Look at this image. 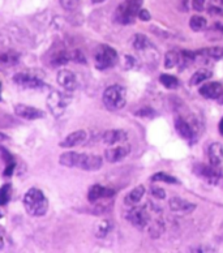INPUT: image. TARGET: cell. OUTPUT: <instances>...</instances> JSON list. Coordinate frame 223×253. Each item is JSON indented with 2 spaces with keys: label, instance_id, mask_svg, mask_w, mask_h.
Returning <instances> with one entry per match:
<instances>
[{
  "label": "cell",
  "instance_id": "74e56055",
  "mask_svg": "<svg viewBox=\"0 0 223 253\" xmlns=\"http://www.w3.org/2000/svg\"><path fill=\"white\" fill-rule=\"evenodd\" d=\"M1 159H3V162L5 163V165L15 162V158H13V156H12L11 153L8 152L7 149L4 148V146H1Z\"/></svg>",
  "mask_w": 223,
  "mask_h": 253
},
{
  "label": "cell",
  "instance_id": "6da1fadb",
  "mask_svg": "<svg viewBox=\"0 0 223 253\" xmlns=\"http://www.w3.org/2000/svg\"><path fill=\"white\" fill-rule=\"evenodd\" d=\"M24 208L32 217H42L48 210V201L41 189L30 188L24 196Z\"/></svg>",
  "mask_w": 223,
  "mask_h": 253
},
{
  "label": "cell",
  "instance_id": "277c9868",
  "mask_svg": "<svg viewBox=\"0 0 223 253\" xmlns=\"http://www.w3.org/2000/svg\"><path fill=\"white\" fill-rule=\"evenodd\" d=\"M118 62V52L107 44H101L94 51V65L98 71H107Z\"/></svg>",
  "mask_w": 223,
  "mask_h": 253
},
{
  "label": "cell",
  "instance_id": "d6986e66",
  "mask_svg": "<svg viewBox=\"0 0 223 253\" xmlns=\"http://www.w3.org/2000/svg\"><path fill=\"white\" fill-rule=\"evenodd\" d=\"M145 195V187L144 185H137L136 188H134L128 195L124 197V204L127 206H136L137 204L140 203L142 197Z\"/></svg>",
  "mask_w": 223,
  "mask_h": 253
},
{
  "label": "cell",
  "instance_id": "60d3db41",
  "mask_svg": "<svg viewBox=\"0 0 223 253\" xmlns=\"http://www.w3.org/2000/svg\"><path fill=\"white\" fill-rule=\"evenodd\" d=\"M138 18H140L141 21H150V12H149L148 9H140V12H138Z\"/></svg>",
  "mask_w": 223,
  "mask_h": 253
},
{
  "label": "cell",
  "instance_id": "d4e9b609",
  "mask_svg": "<svg viewBox=\"0 0 223 253\" xmlns=\"http://www.w3.org/2000/svg\"><path fill=\"white\" fill-rule=\"evenodd\" d=\"M71 60V54H68L67 51L60 50L56 51L54 55H52V58H51V65L52 67H61V65L68 64V62Z\"/></svg>",
  "mask_w": 223,
  "mask_h": 253
},
{
  "label": "cell",
  "instance_id": "8fae6325",
  "mask_svg": "<svg viewBox=\"0 0 223 253\" xmlns=\"http://www.w3.org/2000/svg\"><path fill=\"white\" fill-rule=\"evenodd\" d=\"M56 81L64 90L67 91H75L79 87V80L76 75L68 69H61L58 72Z\"/></svg>",
  "mask_w": 223,
  "mask_h": 253
},
{
  "label": "cell",
  "instance_id": "83f0119b",
  "mask_svg": "<svg viewBox=\"0 0 223 253\" xmlns=\"http://www.w3.org/2000/svg\"><path fill=\"white\" fill-rule=\"evenodd\" d=\"M159 83L162 84L166 89H170V90H175V89L179 87V80L173 76V75H167V73L159 76Z\"/></svg>",
  "mask_w": 223,
  "mask_h": 253
},
{
  "label": "cell",
  "instance_id": "30bf717a",
  "mask_svg": "<svg viewBox=\"0 0 223 253\" xmlns=\"http://www.w3.org/2000/svg\"><path fill=\"white\" fill-rule=\"evenodd\" d=\"M130 145H119V146H111L104 150V159L108 163H118L130 156Z\"/></svg>",
  "mask_w": 223,
  "mask_h": 253
},
{
  "label": "cell",
  "instance_id": "d590c367",
  "mask_svg": "<svg viewBox=\"0 0 223 253\" xmlns=\"http://www.w3.org/2000/svg\"><path fill=\"white\" fill-rule=\"evenodd\" d=\"M71 60H73L75 63H79V64H85L87 63V58L81 50H73L71 52Z\"/></svg>",
  "mask_w": 223,
  "mask_h": 253
},
{
  "label": "cell",
  "instance_id": "8d00e7d4",
  "mask_svg": "<svg viewBox=\"0 0 223 253\" xmlns=\"http://www.w3.org/2000/svg\"><path fill=\"white\" fill-rule=\"evenodd\" d=\"M150 193L153 197L158 200H165L166 199V192L165 189L159 188V187H151L150 188Z\"/></svg>",
  "mask_w": 223,
  "mask_h": 253
},
{
  "label": "cell",
  "instance_id": "ac0fdd59",
  "mask_svg": "<svg viewBox=\"0 0 223 253\" xmlns=\"http://www.w3.org/2000/svg\"><path fill=\"white\" fill-rule=\"evenodd\" d=\"M127 138H128V134L126 130L122 129H110L102 134V141L106 145L122 144V142L127 141Z\"/></svg>",
  "mask_w": 223,
  "mask_h": 253
},
{
  "label": "cell",
  "instance_id": "f6af8a7d",
  "mask_svg": "<svg viewBox=\"0 0 223 253\" xmlns=\"http://www.w3.org/2000/svg\"><path fill=\"white\" fill-rule=\"evenodd\" d=\"M216 29L220 33H223V24H216Z\"/></svg>",
  "mask_w": 223,
  "mask_h": 253
},
{
  "label": "cell",
  "instance_id": "8992f818",
  "mask_svg": "<svg viewBox=\"0 0 223 253\" xmlns=\"http://www.w3.org/2000/svg\"><path fill=\"white\" fill-rule=\"evenodd\" d=\"M71 102V97L63 94L58 90H52L47 97V107L55 118H60L64 115L65 109Z\"/></svg>",
  "mask_w": 223,
  "mask_h": 253
},
{
  "label": "cell",
  "instance_id": "603a6c76",
  "mask_svg": "<svg viewBox=\"0 0 223 253\" xmlns=\"http://www.w3.org/2000/svg\"><path fill=\"white\" fill-rule=\"evenodd\" d=\"M197 54L196 51H189V50H183L180 51V62H179V69L183 71L191 64H193L194 60L197 59Z\"/></svg>",
  "mask_w": 223,
  "mask_h": 253
},
{
  "label": "cell",
  "instance_id": "d6a6232c",
  "mask_svg": "<svg viewBox=\"0 0 223 253\" xmlns=\"http://www.w3.org/2000/svg\"><path fill=\"white\" fill-rule=\"evenodd\" d=\"M12 197V185L11 184H4L0 189V205L5 206Z\"/></svg>",
  "mask_w": 223,
  "mask_h": 253
},
{
  "label": "cell",
  "instance_id": "ba28073f",
  "mask_svg": "<svg viewBox=\"0 0 223 253\" xmlns=\"http://www.w3.org/2000/svg\"><path fill=\"white\" fill-rule=\"evenodd\" d=\"M114 196H115V191L112 188L103 187L101 184H94L88 191V201L94 205V204L101 203L103 200L112 199Z\"/></svg>",
  "mask_w": 223,
  "mask_h": 253
},
{
  "label": "cell",
  "instance_id": "484cf974",
  "mask_svg": "<svg viewBox=\"0 0 223 253\" xmlns=\"http://www.w3.org/2000/svg\"><path fill=\"white\" fill-rule=\"evenodd\" d=\"M212 76L213 73L210 72L209 69H198L197 72H194L193 76L189 80V85H191V86H197V85H200L201 83L209 80Z\"/></svg>",
  "mask_w": 223,
  "mask_h": 253
},
{
  "label": "cell",
  "instance_id": "836d02e7",
  "mask_svg": "<svg viewBox=\"0 0 223 253\" xmlns=\"http://www.w3.org/2000/svg\"><path fill=\"white\" fill-rule=\"evenodd\" d=\"M134 116H138V118H144V119H151L155 116V111L150 107H142V109H138L134 111Z\"/></svg>",
  "mask_w": 223,
  "mask_h": 253
},
{
  "label": "cell",
  "instance_id": "7a4b0ae2",
  "mask_svg": "<svg viewBox=\"0 0 223 253\" xmlns=\"http://www.w3.org/2000/svg\"><path fill=\"white\" fill-rule=\"evenodd\" d=\"M142 0H126L116 8L114 20L122 25H132L136 21V16L141 9Z\"/></svg>",
  "mask_w": 223,
  "mask_h": 253
},
{
  "label": "cell",
  "instance_id": "bcb514c9",
  "mask_svg": "<svg viewBox=\"0 0 223 253\" xmlns=\"http://www.w3.org/2000/svg\"><path fill=\"white\" fill-rule=\"evenodd\" d=\"M218 103H220V105H223V93H222V95L220 97V99H218Z\"/></svg>",
  "mask_w": 223,
  "mask_h": 253
},
{
  "label": "cell",
  "instance_id": "2e32d148",
  "mask_svg": "<svg viewBox=\"0 0 223 253\" xmlns=\"http://www.w3.org/2000/svg\"><path fill=\"white\" fill-rule=\"evenodd\" d=\"M87 137L88 134L85 130H75L72 133H69L64 140H61V141L59 142V146L65 149L80 146V145L87 141Z\"/></svg>",
  "mask_w": 223,
  "mask_h": 253
},
{
  "label": "cell",
  "instance_id": "f1b7e54d",
  "mask_svg": "<svg viewBox=\"0 0 223 253\" xmlns=\"http://www.w3.org/2000/svg\"><path fill=\"white\" fill-rule=\"evenodd\" d=\"M189 26L193 32H202V30L206 29L208 26V21H206L205 17L202 16H192L191 20H189Z\"/></svg>",
  "mask_w": 223,
  "mask_h": 253
},
{
  "label": "cell",
  "instance_id": "e0dca14e",
  "mask_svg": "<svg viewBox=\"0 0 223 253\" xmlns=\"http://www.w3.org/2000/svg\"><path fill=\"white\" fill-rule=\"evenodd\" d=\"M170 209L177 213H192L196 209V204L189 203L187 200L181 199V197H171L169 200Z\"/></svg>",
  "mask_w": 223,
  "mask_h": 253
},
{
  "label": "cell",
  "instance_id": "f35d334b",
  "mask_svg": "<svg viewBox=\"0 0 223 253\" xmlns=\"http://www.w3.org/2000/svg\"><path fill=\"white\" fill-rule=\"evenodd\" d=\"M16 169V162H12V163H8V165H5V169H4L3 171V176L4 177H9L13 175V171H15Z\"/></svg>",
  "mask_w": 223,
  "mask_h": 253
},
{
  "label": "cell",
  "instance_id": "4316f807",
  "mask_svg": "<svg viewBox=\"0 0 223 253\" xmlns=\"http://www.w3.org/2000/svg\"><path fill=\"white\" fill-rule=\"evenodd\" d=\"M132 46H134V50L137 51H144L150 46V41L146 36L144 34H136L132 38Z\"/></svg>",
  "mask_w": 223,
  "mask_h": 253
},
{
  "label": "cell",
  "instance_id": "44dd1931",
  "mask_svg": "<svg viewBox=\"0 0 223 253\" xmlns=\"http://www.w3.org/2000/svg\"><path fill=\"white\" fill-rule=\"evenodd\" d=\"M80 157L81 154L76 152H67L63 153L60 157H59V163L61 166L68 167V169H72V167H79Z\"/></svg>",
  "mask_w": 223,
  "mask_h": 253
},
{
  "label": "cell",
  "instance_id": "9c48e42d",
  "mask_svg": "<svg viewBox=\"0 0 223 253\" xmlns=\"http://www.w3.org/2000/svg\"><path fill=\"white\" fill-rule=\"evenodd\" d=\"M13 83L17 86L24 87V89H30V90H40V89H44L46 86L42 80L30 76L28 73H17V75H15L13 76Z\"/></svg>",
  "mask_w": 223,
  "mask_h": 253
},
{
  "label": "cell",
  "instance_id": "7bdbcfd3",
  "mask_svg": "<svg viewBox=\"0 0 223 253\" xmlns=\"http://www.w3.org/2000/svg\"><path fill=\"white\" fill-rule=\"evenodd\" d=\"M126 62H127V65H126V68H132V67H134V59L132 58V56H130V55H127L126 58Z\"/></svg>",
  "mask_w": 223,
  "mask_h": 253
},
{
  "label": "cell",
  "instance_id": "ab89813d",
  "mask_svg": "<svg viewBox=\"0 0 223 253\" xmlns=\"http://www.w3.org/2000/svg\"><path fill=\"white\" fill-rule=\"evenodd\" d=\"M192 7H193L194 11H204V8H205V0H192Z\"/></svg>",
  "mask_w": 223,
  "mask_h": 253
},
{
  "label": "cell",
  "instance_id": "4fadbf2b",
  "mask_svg": "<svg viewBox=\"0 0 223 253\" xmlns=\"http://www.w3.org/2000/svg\"><path fill=\"white\" fill-rule=\"evenodd\" d=\"M103 158L95 154H81L79 162V169L84 171H98L102 169Z\"/></svg>",
  "mask_w": 223,
  "mask_h": 253
},
{
  "label": "cell",
  "instance_id": "7dc6e473",
  "mask_svg": "<svg viewBox=\"0 0 223 253\" xmlns=\"http://www.w3.org/2000/svg\"><path fill=\"white\" fill-rule=\"evenodd\" d=\"M93 3H103L104 0H91Z\"/></svg>",
  "mask_w": 223,
  "mask_h": 253
},
{
  "label": "cell",
  "instance_id": "ee69618b",
  "mask_svg": "<svg viewBox=\"0 0 223 253\" xmlns=\"http://www.w3.org/2000/svg\"><path fill=\"white\" fill-rule=\"evenodd\" d=\"M218 129H220V133L223 136V119H221L220 124H218Z\"/></svg>",
  "mask_w": 223,
  "mask_h": 253
},
{
  "label": "cell",
  "instance_id": "9a60e30c",
  "mask_svg": "<svg viewBox=\"0 0 223 253\" xmlns=\"http://www.w3.org/2000/svg\"><path fill=\"white\" fill-rule=\"evenodd\" d=\"M198 93H200L201 97L206 98V99H220L223 93V85L218 81H212V83L202 85L198 89Z\"/></svg>",
  "mask_w": 223,
  "mask_h": 253
},
{
  "label": "cell",
  "instance_id": "e575fe53",
  "mask_svg": "<svg viewBox=\"0 0 223 253\" xmlns=\"http://www.w3.org/2000/svg\"><path fill=\"white\" fill-rule=\"evenodd\" d=\"M60 5L65 11H76L80 7V0H60Z\"/></svg>",
  "mask_w": 223,
  "mask_h": 253
},
{
  "label": "cell",
  "instance_id": "4dcf8cb0",
  "mask_svg": "<svg viewBox=\"0 0 223 253\" xmlns=\"http://www.w3.org/2000/svg\"><path fill=\"white\" fill-rule=\"evenodd\" d=\"M151 181H157V183H167V184H178L179 181L173 175L166 174V172H157L150 177Z\"/></svg>",
  "mask_w": 223,
  "mask_h": 253
},
{
  "label": "cell",
  "instance_id": "1f68e13d",
  "mask_svg": "<svg viewBox=\"0 0 223 253\" xmlns=\"http://www.w3.org/2000/svg\"><path fill=\"white\" fill-rule=\"evenodd\" d=\"M18 59H20V55L15 51H5L0 56V62L3 63L4 65H15L17 64Z\"/></svg>",
  "mask_w": 223,
  "mask_h": 253
},
{
  "label": "cell",
  "instance_id": "5b68a950",
  "mask_svg": "<svg viewBox=\"0 0 223 253\" xmlns=\"http://www.w3.org/2000/svg\"><path fill=\"white\" fill-rule=\"evenodd\" d=\"M193 174L210 185H217L221 181V177H222L221 171L218 170V166L212 165V163L210 165H204V163L194 165Z\"/></svg>",
  "mask_w": 223,
  "mask_h": 253
},
{
  "label": "cell",
  "instance_id": "7402d4cb",
  "mask_svg": "<svg viewBox=\"0 0 223 253\" xmlns=\"http://www.w3.org/2000/svg\"><path fill=\"white\" fill-rule=\"evenodd\" d=\"M198 58L213 59V60H220L223 58V47L222 46H216V47L204 48V50L196 51Z\"/></svg>",
  "mask_w": 223,
  "mask_h": 253
},
{
  "label": "cell",
  "instance_id": "ffe728a7",
  "mask_svg": "<svg viewBox=\"0 0 223 253\" xmlns=\"http://www.w3.org/2000/svg\"><path fill=\"white\" fill-rule=\"evenodd\" d=\"M209 161L212 165H216V166H220L223 161V146L220 142H214L209 146L208 150Z\"/></svg>",
  "mask_w": 223,
  "mask_h": 253
},
{
  "label": "cell",
  "instance_id": "3957f363",
  "mask_svg": "<svg viewBox=\"0 0 223 253\" xmlns=\"http://www.w3.org/2000/svg\"><path fill=\"white\" fill-rule=\"evenodd\" d=\"M127 91L120 85H111L103 93V103L110 111H118L126 106Z\"/></svg>",
  "mask_w": 223,
  "mask_h": 253
},
{
  "label": "cell",
  "instance_id": "5bb4252c",
  "mask_svg": "<svg viewBox=\"0 0 223 253\" xmlns=\"http://www.w3.org/2000/svg\"><path fill=\"white\" fill-rule=\"evenodd\" d=\"M15 114L24 120H37L44 118V112L41 110L32 107V106L24 105V103H17L15 106Z\"/></svg>",
  "mask_w": 223,
  "mask_h": 253
},
{
  "label": "cell",
  "instance_id": "c3c4849f",
  "mask_svg": "<svg viewBox=\"0 0 223 253\" xmlns=\"http://www.w3.org/2000/svg\"><path fill=\"white\" fill-rule=\"evenodd\" d=\"M218 1H220L221 4H223V0H218Z\"/></svg>",
  "mask_w": 223,
  "mask_h": 253
},
{
  "label": "cell",
  "instance_id": "52a82bcc",
  "mask_svg": "<svg viewBox=\"0 0 223 253\" xmlns=\"http://www.w3.org/2000/svg\"><path fill=\"white\" fill-rule=\"evenodd\" d=\"M132 209L127 213V219L134 224V227L144 228L149 223V214L146 210V205L144 206H131Z\"/></svg>",
  "mask_w": 223,
  "mask_h": 253
},
{
  "label": "cell",
  "instance_id": "7c38bea8",
  "mask_svg": "<svg viewBox=\"0 0 223 253\" xmlns=\"http://www.w3.org/2000/svg\"><path fill=\"white\" fill-rule=\"evenodd\" d=\"M175 129H177L178 134L180 137L184 138L185 141H188L189 144L193 145L194 142L197 141V134L194 132V129L192 128V126L188 123L187 120L181 119V118H178L175 120Z\"/></svg>",
  "mask_w": 223,
  "mask_h": 253
},
{
  "label": "cell",
  "instance_id": "b9f144b4",
  "mask_svg": "<svg viewBox=\"0 0 223 253\" xmlns=\"http://www.w3.org/2000/svg\"><path fill=\"white\" fill-rule=\"evenodd\" d=\"M208 12L213 16H221V15H222V11H221V8H218V7H209Z\"/></svg>",
  "mask_w": 223,
  "mask_h": 253
},
{
  "label": "cell",
  "instance_id": "f546056e",
  "mask_svg": "<svg viewBox=\"0 0 223 253\" xmlns=\"http://www.w3.org/2000/svg\"><path fill=\"white\" fill-rule=\"evenodd\" d=\"M180 62V52L178 51H169L165 55V68L171 69L175 68L177 65H179Z\"/></svg>",
  "mask_w": 223,
  "mask_h": 253
},
{
  "label": "cell",
  "instance_id": "cb8c5ba5",
  "mask_svg": "<svg viewBox=\"0 0 223 253\" xmlns=\"http://www.w3.org/2000/svg\"><path fill=\"white\" fill-rule=\"evenodd\" d=\"M112 230V222L110 219H102V221L98 222V224L95 226V230H94V235L98 239H103L111 232Z\"/></svg>",
  "mask_w": 223,
  "mask_h": 253
}]
</instances>
